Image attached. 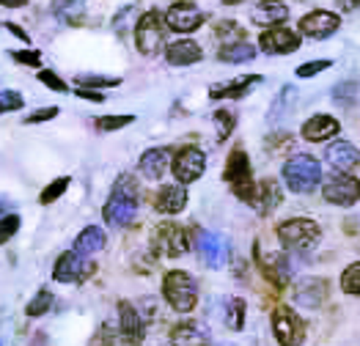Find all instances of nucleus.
<instances>
[{
	"label": "nucleus",
	"instance_id": "37",
	"mask_svg": "<svg viewBox=\"0 0 360 346\" xmlns=\"http://www.w3.org/2000/svg\"><path fill=\"white\" fill-rule=\"evenodd\" d=\"M66 187H69V179L66 176H60V179H56L44 193H41V203H53L56 198H60L63 193H66Z\"/></svg>",
	"mask_w": 360,
	"mask_h": 346
},
{
	"label": "nucleus",
	"instance_id": "11",
	"mask_svg": "<svg viewBox=\"0 0 360 346\" xmlns=\"http://www.w3.org/2000/svg\"><path fill=\"white\" fill-rule=\"evenodd\" d=\"M154 245L165 253V256H171V259H176L181 253H187V231L176 226V223H160L157 231H154Z\"/></svg>",
	"mask_w": 360,
	"mask_h": 346
},
{
	"label": "nucleus",
	"instance_id": "9",
	"mask_svg": "<svg viewBox=\"0 0 360 346\" xmlns=\"http://www.w3.org/2000/svg\"><path fill=\"white\" fill-rule=\"evenodd\" d=\"M91 272H94V264H91L86 256L80 253H63L58 261H56V269H53V278L58 283H83L89 281Z\"/></svg>",
	"mask_w": 360,
	"mask_h": 346
},
{
	"label": "nucleus",
	"instance_id": "46",
	"mask_svg": "<svg viewBox=\"0 0 360 346\" xmlns=\"http://www.w3.org/2000/svg\"><path fill=\"white\" fill-rule=\"evenodd\" d=\"M338 3V8H344V11H358L360 8V0H335Z\"/></svg>",
	"mask_w": 360,
	"mask_h": 346
},
{
	"label": "nucleus",
	"instance_id": "1",
	"mask_svg": "<svg viewBox=\"0 0 360 346\" xmlns=\"http://www.w3.org/2000/svg\"><path fill=\"white\" fill-rule=\"evenodd\" d=\"M138 196L141 193H138L135 179L124 173L116 181V190H113L110 201L105 203V223L113 226V229L129 226L135 220V214H138Z\"/></svg>",
	"mask_w": 360,
	"mask_h": 346
},
{
	"label": "nucleus",
	"instance_id": "27",
	"mask_svg": "<svg viewBox=\"0 0 360 346\" xmlns=\"http://www.w3.org/2000/svg\"><path fill=\"white\" fill-rule=\"evenodd\" d=\"M53 14L63 25H77L86 17V0H53Z\"/></svg>",
	"mask_w": 360,
	"mask_h": 346
},
{
	"label": "nucleus",
	"instance_id": "41",
	"mask_svg": "<svg viewBox=\"0 0 360 346\" xmlns=\"http://www.w3.org/2000/svg\"><path fill=\"white\" fill-rule=\"evenodd\" d=\"M328 66H330V60H311V63H302L300 69H297V77H314V75L325 72Z\"/></svg>",
	"mask_w": 360,
	"mask_h": 346
},
{
	"label": "nucleus",
	"instance_id": "51",
	"mask_svg": "<svg viewBox=\"0 0 360 346\" xmlns=\"http://www.w3.org/2000/svg\"><path fill=\"white\" fill-rule=\"evenodd\" d=\"M0 212H3V206H0Z\"/></svg>",
	"mask_w": 360,
	"mask_h": 346
},
{
	"label": "nucleus",
	"instance_id": "43",
	"mask_svg": "<svg viewBox=\"0 0 360 346\" xmlns=\"http://www.w3.org/2000/svg\"><path fill=\"white\" fill-rule=\"evenodd\" d=\"M58 115V108H44L39 113L28 115V124H39V121H47V118H56Z\"/></svg>",
	"mask_w": 360,
	"mask_h": 346
},
{
	"label": "nucleus",
	"instance_id": "36",
	"mask_svg": "<svg viewBox=\"0 0 360 346\" xmlns=\"http://www.w3.org/2000/svg\"><path fill=\"white\" fill-rule=\"evenodd\" d=\"M20 229V217L17 214H6V217H0V245H6L14 233Z\"/></svg>",
	"mask_w": 360,
	"mask_h": 346
},
{
	"label": "nucleus",
	"instance_id": "45",
	"mask_svg": "<svg viewBox=\"0 0 360 346\" xmlns=\"http://www.w3.org/2000/svg\"><path fill=\"white\" fill-rule=\"evenodd\" d=\"M77 94H80L83 99H91V102H102V99H105L99 91H86V88H77Z\"/></svg>",
	"mask_w": 360,
	"mask_h": 346
},
{
	"label": "nucleus",
	"instance_id": "6",
	"mask_svg": "<svg viewBox=\"0 0 360 346\" xmlns=\"http://www.w3.org/2000/svg\"><path fill=\"white\" fill-rule=\"evenodd\" d=\"M226 181L231 184L234 196L242 198V201H250L253 198V179H250V160L245 151H231L229 162H226Z\"/></svg>",
	"mask_w": 360,
	"mask_h": 346
},
{
	"label": "nucleus",
	"instance_id": "7",
	"mask_svg": "<svg viewBox=\"0 0 360 346\" xmlns=\"http://www.w3.org/2000/svg\"><path fill=\"white\" fill-rule=\"evenodd\" d=\"M325 201L335 203V206H352L360 201V181L349 173H333L330 179L322 187Z\"/></svg>",
	"mask_w": 360,
	"mask_h": 346
},
{
	"label": "nucleus",
	"instance_id": "49",
	"mask_svg": "<svg viewBox=\"0 0 360 346\" xmlns=\"http://www.w3.org/2000/svg\"><path fill=\"white\" fill-rule=\"evenodd\" d=\"M223 3H229V6H237V3H242V0H223Z\"/></svg>",
	"mask_w": 360,
	"mask_h": 346
},
{
	"label": "nucleus",
	"instance_id": "16",
	"mask_svg": "<svg viewBox=\"0 0 360 346\" xmlns=\"http://www.w3.org/2000/svg\"><path fill=\"white\" fill-rule=\"evenodd\" d=\"M325 160L333 165V171L349 173L360 162V151L352 143H347V141H335L333 146H328Z\"/></svg>",
	"mask_w": 360,
	"mask_h": 346
},
{
	"label": "nucleus",
	"instance_id": "12",
	"mask_svg": "<svg viewBox=\"0 0 360 346\" xmlns=\"http://www.w3.org/2000/svg\"><path fill=\"white\" fill-rule=\"evenodd\" d=\"M165 23H168V28L176 30V33H193V30L201 28L204 14H201V8L193 6V3H176V6H171V11L165 14Z\"/></svg>",
	"mask_w": 360,
	"mask_h": 346
},
{
	"label": "nucleus",
	"instance_id": "34",
	"mask_svg": "<svg viewBox=\"0 0 360 346\" xmlns=\"http://www.w3.org/2000/svg\"><path fill=\"white\" fill-rule=\"evenodd\" d=\"M127 124H132V115H102V118H96L99 132H113V129H121Z\"/></svg>",
	"mask_w": 360,
	"mask_h": 346
},
{
	"label": "nucleus",
	"instance_id": "28",
	"mask_svg": "<svg viewBox=\"0 0 360 346\" xmlns=\"http://www.w3.org/2000/svg\"><path fill=\"white\" fill-rule=\"evenodd\" d=\"M165 168H168V151L165 148H149L141 157V173L146 179H162Z\"/></svg>",
	"mask_w": 360,
	"mask_h": 346
},
{
	"label": "nucleus",
	"instance_id": "40",
	"mask_svg": "<svg viewBox=\"0 0 360 346\" xmlns=\"http://www.w3.org/2000/svg\"><path fill=\"white\" fill-rule=\"evenodd\" d=\"M80 86H99V88H110V86H119L121 80L119 77H99V75H83L77 77Z\"/></svg>",
	"mask_w": 360,
	"mask_h": 346
},
{
	"label": "nucleus",
	"instance_id": "13",
	"mask_svg": "<svg viewBox=\"0 0 360 346\" xmlns=\"http://www.w3.org/2000/svg\"><path fill=\"white\" fill-rule=\"evenodd\" d=\"M259 44L267 56H286V53H295L300 47V36L289 28H270L262 33Z\"/></svg>",
	"mask_w": 360,
	"mask_h": 346
},
{
	"label": "nucleus",
	"instance_id": "38",
	"mask_svg": "<svg viewBox=\"0 0 360 346\" xmlns=\"http://www.w3.org/2000/svg\"><path fill=\"white\" fill-rule=\"evenodd\" d=\"M22 108V96L17 91H0V113H11Z\"/></svg>",
	"mask_w": 360,
	"mask_h": 346
},
{
	"label": "nucleus",
	"instance_id": "44",
	"mask_svg": "<svg viewBox=\"0 0 360 346\" xmlns=\"http://www.w3.org/2000/svg\"><path fill=\"white\" fill-rule=\"evenodd\" d=\"M14 60H20V63H30V66H39L41 63V56L39 53H14Z\"/></svg>",
	"mask_w": 360,
	"mask_h": 346
},
{
	"label": "nucleus",
	"instance_id": "2",
	"mask_svg": "<svg viewBox=\"0 0 360 346\" xmlns=\"http://www.w3.org/2000/svg\"><path fill=\"white\" fill-rule=\"evenodd\" d=\"M283 179L292 193H314L322 179V165L311 154H295L283 165Z\"/></svg>",
	"mask_w": 360,
	"mask_h": 346
},
{
	"label": "nucleus",
	"instance_id": "30",
	"mask_svg": "<svg viewBox=\"0 0 360 346\" xmlns=\"http://www.w3.org/2000/svg\"><path fill=\"white\" fill-rule=\"evenodd\" d=\"M341 288L352 297H360V264H349L341 275Z\"/></svg>",
	"mask_w": 360,
	"mask_h": 346
},
{
	"label": "nucleus",
	"instance_id": "29",
	"mask_svg": "<svg viewBox=\"0 0 360 346\" xmlns=\"http://www.w3.org/2000/svg\"><path fill=\"white\" fill-rule=\"evenodd\" d=\"M253 56H256V47L248 44L245 39L242 41H231V44H223L220 53H217V58L223 63H245V60H250Z\"/></svg>",
	"mask_w": 360,
	"mask_h": 346
},
{
	"label": "nucleus",
	"instance_id": "15",
	"mask_svg": "<svg viewBox=\"0 0 360 346\" xmlns=\"http://www.w3.org/2000/svg\"><path fill=\"white\" fill-rule=\"evenodd\" d=\"M119 330H121V338L127 344H141L143 341V319L141 314L129 305V302H121L119 305Z\"/></svg>",
	"mask_w": 360,
	"mask_h": 346
},
{
	"label": "nucleus",
	"instance_id": "39",
	"mask_svg": "<svg viewBox=\"0 0 360 346\" xmlns=\"http://www.w3.org/2000/svg\"><path fill=\"white\" fill-rule=\"evenodd\" d=\"M355 96H358V86L355 83H344V86H338L333 91V99L341 102V105H352Z\"/></svg>",
	"mask_w": 360,
	"mask_h": 346
},
{
	"label": "nucleus",
	"instance_id": "17",
	"mask_svg": "<svg viewBox=\"0 0 360 346\" xmlns=\"http://www.w3.org/2000/svg\"><path fill=\"white\" fill-rule=\"evenodd\" d=\"M187 206V190L184 184H165L157 198H154V209L162 214H179L181 209Z\"/></svg>",
	"mask_w": 360,
	"mask_h": 346
},
{
	"label": "nucleus",
	"instance_id": "47",
	"mask_svg": "<svg viewBox=\"0 0 360 346\" xmlns=\"http://www.w3.org/2000/svg\"><path fill=\"white\" fill-rule=\"evenodd\" d=\"M25 0H0V6H11V8H17V6H22Z\"/></svg>",
	"mask_w": 360,
	"mask_h": 346
},
{
	"label": "nucleus",
	"instance_id": "26",
	"mask_svg": "<svg viewBox=\"0 0 360 346\" xmlns=\"http://www.w3.org/2000/svg\"><path fill=\"white\" fill-rule=\"evenodd\" d=\"M105 248V231L99 229V226H89V229H83V233L75 239V253H80V256H94V253H99Z\"/></svg>",
	"mask_w": 360,
	"mask_h": 346
},
{
	"label": "nucleus",
	"instance_id": "50",
	"mask_svg": "<svg viewBox=\"0 0 360 346\" xmlns=\"http://www.w3.org/2000/svg\"><path fill=\"white\" fill-rule=\"evenodd\" d=\"M220 346H234V344H220Z\"/></svg>",
	"mask_w": 360,
	"mask_h": 346
},
{
	"label": "nucleus",
	"instance_id": "31",
	"mask_svg": "<svg viewBox=\"0 0 360 346\" xmlns=\"http://www.w3.org/2000/svg\"><path fill=\"white\" fill-rule=\"evenodd\" d=\"M226 324L231 330H242L245 327V302L242 300H231L226 305Z\"/></svg>",
	"mask_w": 360,
	"mask_h": 346
},
{
	"label": "nucleus",
	"instance_id": "33",
	"mask_svg": "<svg viewBox=\"0 0 360 346\" xmlns=\"http://www.w3.org/2000/svg\"><path fill=\"white\" fill-rule=\"evenodd\" d=\"M217 39H223V44H231V41H242L245 39V30L237 25V23H231V20H226V23H220L217 25Z\"/></svg>",
	"mask_w": 360,
	"mask_h": 346
},
{
	"label": "nucleus",
	"instance_id": "24",
	"mask_svg": "<svg viewBox=\"0 0 360 346\" xmlns=\"http://www.w3.org/2000/svg\"><path fill=\"white\" fill-rule=\"evenodd\" d=\"M328 297V283L322 278H308L297 286V305L302 308H319Z\"/></svg>",
	"mask_w": 360,
	"mask_h": 346
},
{
	"label": "nucleus",
	"instance_id": "21",
	"mask_svg": "<svg viewBox=\"0 0 360 346\" xmlns=\"http://www.w3.org/2000/svg\"><path fill=\"white\" fill-rule=\"evenodd\" d=\"M338 129H341V127H338V121H335L333 115H314V118H308V121L302 124V138L311 141V143H319V141L333 138Z\"/></svg>",
	"mask_w": 360,
	"mask_h": 346
},
{
	"label": "nucleus",
	"instance_id": "52",
	"mask_svg": "<svg viewBox=\"0 0 360 346\" xmlns=\"http://www.w3.org/2000/svg\"><path fill=\"white\" fill-rule=\"evenodd\" d=\"M0 346H3V344H0Z\"/></svg>",
	"mask_w": 360,
	"mask_h": 346
},
{
	"label": "nucleus",
	"instance_id": "20",
	"mask_svg": "<svg viewBox=\"0 0 360 346\" xmlns=\"http://www.w3.org/2000/svg\"><path fill=\"white\" fill-rule=\"evenodd\" d=\"M165 58H168L171 66H190V63H198L204 58V53H201V47L193 39H179V41L168 44Z\"/></svg>",
	"mask_w": 360,
	"mask_h": 346
},
{
	"label": "nucleus",
	"instance_id": "14",
	"mask_svg": "<svg viewBox=\"0 0 360 346\" xmlns=\"http://www.w3.org/2000/svg\"><path fill=\"white\" fill-rule=\"evenodd\" d=\"M338 17L330 11H314V14H305L300 23V30L311 39H328L338 30Z\"/></svg>",
	"mask_w": 360,
	"mask_h": 346
},
{
	"label": "nucleus",
	"instance_id": "32",
	"mask_svg": "<svg viewBox=\"0 0 360 346\" xmlns=\"http://www.w3.org/2000/svg\"><path fill=\"white\" fill-rule=\"evenodd\" d=\"M50 305H53V294H50L47 288H41V291L28 302V316H33V319L44 316V314L50 311Z\"/></svg>",
	"mask_w": 360,
	"mask_h": 346
},
{
	"label": "nucleus",
	"instance_id": "18",
	"mask_svg": "<svg viewBox=\"0 0 360 346\" xmlns=\"http://www.w3.org/2000/svg\"><path fill=\"white\" fill-rule=\"evenodd\" d=\"M201 259L207 267L212 269H217V267H223L226 259H229V248H226V239L220 236V233H201Z\"/></svg>",
	"mask_w": 360,
	"mask_h": 346
},
{
	"label": "nucleus",
	"instance_id": "3",
	"mask_svg": "<svg viewBox=\"0 0 360 346\" xmlns=\"http://www.w3.org/2000/svg\"><path fill=\"white\" fill-rule=\"evenodd\" d=\"M162 294L168 300V305L179 314H190L198 302V288H195V281L181 272V269H174L165 275V283H162Z\"/></svg>",
	"mask_w": 360,
	"mask_h": 346
},
{
	"label": "nucleus",
	"instance_id": "4",
	"mask_svg": "<svg viewBox=\"0 0 360 346\" xmlns=\"http://www.w3.org/2000/svg\"><path fill=\"white\" fill-rule=\"evenodd\" d=\"M322 231L314 220H305V217H295V220H286L281 229H278V239L286 250H295V253H302L308 248H314L319 242Z\"/></svg>",
	"mask_w": 360,
	"mask_h": 346
},
{
	"label": "nucleus",
	"instance_id": "5",
	"mask_svg": "<svg viewBox=\"0 0 360 346\" xmlns=\"http://www.w3.org/2000/svg\"><path fill=\"white\" fill-rule=\"evenodd\" d=\"M165 17H160V11H146L138 25H135V44L143 56H157L160 47L165 44Z\"/></svg>",
	"mask_w": 360,
	"mask_h": 346
},
{
	"label": "nucleus",
	"instance_id": "19",
	"mask_svg": "<svg viewBox=\"0 0 360 346\" xmlns=\"http://www.w3.org/2000/svg\"><path fill=\"white\" fill-rule=\"evenodd\" d=\"M250 203L259 209V214H270L272 209H278V203H281V187H278V181H275V179L259 181V184L253 187Z\"/></svg>",
	"mask_w": 360,
	"mask_h": 346
},
{
	"label": "nucleus",
	"instance_id": "35",
	"mask_svg": "<svg viewBox=\"0 0 360 346\" xmlns=\"http://www.w3.org/2000/svg\"><path fill=\"white\" fill-rule=\"evenodd\" d=\"M214 127H217L220 141H226V138L234 132V113H231V110H217V113H214Z\"/></svg>",
	"mask_w": 360,
	"mask_h": 346
},
{
	"label": "nucleus",
	"instance_id": "42",
	"mask_svg": "<svg viewBox=\"0 0 360 346\" xmlns=\"http://www.w3.org/2000/svg\"><path fill=\"white\" fill-rule=\"evenodd\" d=\"M39 80H41L44 86H50L53 91H60V94H63V91H69V86L60 80L56 72H47V69H44V72H39Z\"/></svg>",
	"mask_w": 360,
	"mask_h": 346
},
{
	"label": "nucleus",
	"instance_id": "22",
	"mask_svg": "<svg viewBox=\"0 0 360 346\" xmlns=\"http://www.w3.org/2000/svg\"><path fill=\"white\" fill-rule=\"evenodd\" d=\"M289 17V8L281 3V0H259L256 6H253V23L256 25H270L275 28L278 23H283Z\"/></svg>",
	"mask_w": 360,
	"mask_h": 346
},
{
	"label": "nucleus",
	"instance_id": "10",
	"mask_svg": "<svg viewBox=\"0 0 360 346\" xmlns=\"http://www.w3.org/2000/svg\"><path fill=\"white\" fill-rule=\"evenodd\" d=\"M171 168H174V176H176L179 184H190V181L201 179V173L207 168V157H204L201 148L187 146V148H181L179 154L174 157V165Z\"/></svg>",
	"mask_w": 360,
	"mask_h": 346
},
{
	"label": "nucleus",
	"instance_id": "48",
	"mask_svg": "<svg viewBox=\"0 0 360 346\" xmlns=\"http://www.w3.org/2000/svg\"><path fill=\"white\" fill-rule=\"evenodd\" d=\"M6 28L11 30V33H17V36H20V39H25V41H28V36H25V33H22V30L17 28V25H6Z\"/></svg>",
	"mask_w": 360,
	"mask_h": 346
},
{
	"label": "nucleus",
	"instance_id": "23",
	"mask_svg": "<svg viewBox=\"0 0 360 346\" xmlns=\"http://www.w3.org/2000/svg\"><path fill=\"white\" fill-rule=\"evenodd\" d=\"M171 344L174 346H210V333H207L201 324H195V321H184L179 327H174Z\"/></svg>",
	"mask_w": 360,
	"mask_h": 346
},
{
	"label": "nucleus",
	"instance_id": "8",
	"mask_svg": "<svg viewBox=\"0 0 360 346\" xmlns=\"http://www.w3.org/2000/svg\"><path fill=\"white\" fill-rule=\"evenodd\" d=\"M272 330L281 346H302L305 338V324L292 308H278L272 316Z\"/></svg>",
	"mask_w": 360,
	"mask_h": 346
},
{
	"label": "nucleus",
	"instance_id": "25",
	"mask_svg": "<svg viewBox=\"0 0 360 346\" xmlns=\"http://www.w3.org/2000/svg\"><path fill=\"white\" fill-rule=\"evenodd\" d=\"M259 83H262L259 75L240 77V80H234V83H229V86H212L210 96L212 99H240V96H245L253 86H259Z\"/></svg>",
	"mask_w": 360,
	"mask_h": 346
}]
</instances>
